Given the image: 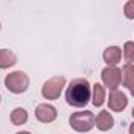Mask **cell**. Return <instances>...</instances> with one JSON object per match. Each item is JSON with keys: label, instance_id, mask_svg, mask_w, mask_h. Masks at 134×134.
Wrapping results in <instances>:
<instances>
[{"label": "cell", "instance_id": "d6986e66", "mask_svg": "<svg viewBox=\"0 0 134 134\" xmlns=\"http://www.w3.org/2000/svg\"><path fill=\"white\" fill-rule=\"evenodd\" d=\"M0 101H2V96H0Z\"/></svg>", "mask_w": 134, "mask_h": 134}, {"label": "cell", "instance_id": "2e32d148", "mask_svg": "<svg viewBox=\"0 0 134 134\" xmlns=\"http://www.w3.org/2000/svg\"><path fill=\"white\" fill-rule=\"evenodd\" d=\"M16 134H32V132H29V131H19V132H16Z\"/></svg>", "mask_w": 134, "mask_h": 134}, {"label": "cell", "instance_id": "ba28073f", "mask_svg": "<svg viewBox=\"0 0 134 134\" xmlns=\"http://www.w3.org/2000/svg\"><path fill=\"white\" fill-rule=\"evenodd\" d=\"M114 123H115V120H114V117H112V114L109 110H101L98 114V117H95V125H96V128L99 131H109V129H112Z\"/></svg>", "mask_w": 134, "mask_h": 134}, {"label": "cell", "instance_id": "9a60e30c", "mask_svg": "<svg viewBox=\"0 0 134 134\" xmlns=\"http://www.w3.org/2000/svg\"><path fill=\"white\" fill-rule=\"evenodd\" d=\"M125 16L128 19H134V2L129 0V2L125 3Z\"/></svg>", "mask_w": 134, "mask_h": 134}, {"label": "cell", "instance_id": "5bb4252c", "mask_svg": "<svg viewBox=\"0 0 134 134\" xmlns=\"http://www.w3.org/2000/svg\"><path fill=\"white\" fill-rule=\"evenodd\" d=\"M121 55L125 57L126 63L134 65V63H132V62H134V43H132V41H126V43H125V46H123V49H121Z\"/></svg>", "mask_w": 134, "mask_h": 134}, {"label": "cell", "instance_id": "6da1fadb", "mask_svg": "<svg viewBox=\"0 0 134 134\" xmlns=\"http://www.w3.org/2000/svg\"><path fill=\"white\" fill-rule=\"evenodd\" d=\"M92 98V85L85 77H76L68 84L65 99L73 107H85Z\"/></svg>", "mask_w": 134, "mask_h": 134}, {"label": "cell", "instance_id": "8fae6325", "mask_svg": "<svg viewBox=\"0 0 134 134\" xmlns=\"http://www.w3.org/2000/svg\"><path fill=\"white\" fill-rule=\"evenodd\" d=\"M92 104L95 107H101L106 103V88L103 87V84H95L92 87Z\"/></svg>", "mask_w": 134, "mask_h": 134}, {"label": "cell", "instance_id": "5b68a950", "mask_svg": "<svg viewBox=\"0 0 134 134\" xmlns=\"http://www.w3.org/2000/svg\"><path fill=\"white\" fill-rule=\"evenodd\" d=\"M101 79H103V87L109 90H118L121 84V71L117 66H106L101 71Z\"/></svg>", "mask_w": 134, "mask_h": 134}, {"label": "cell", "instance_id": "3957f363", "mask_svg": "<svg viewBox=\"0 0 134 134\" xmlns=\"http://www.w3.org/2000/svg\"><path fill=\"white\" fill-rule=\"evenodd\" d=\"M65 84H66V79L63 76H54L51 79H47L43 87H41V95L44 99H49V101H54V99H58L63 88H65Z\"/></svg>", "mask_w": 134, "mask_h": 134}, {"label": "cell", "instance_id": "52a82bcc", "mask_svg": "<svg viewBox=\"0 0 134 134\" xmlns=\"http://www.w3.org/2000/svg\"><path fill=\"white\" fill-rule=\"evenodd\" d=\"M35 117L41 123H52L57 118V109L52 104H47V103L38 104L36 109H35Z\"/></svg>", "mask_w": 134, "mask_h": 134}, {"label": "cell", "instance_id": "4fadbf2b", "mask_svg": "<svg viewBox=\"0 0 134 134\" xmlns=\"http://www.w3.org/2000/svg\"><path fill=\"white\" fill-rule=\"evenodd\" d=\"M121 71V84L128 88L132 90V79H134V65L125 63V66L120 70Z\"/></svg>", "mask_w": 134, "mask_h": 134}, {"label": "cell", "instance_id": "7c38bea8", "mask_svg": "<svg viewBox=\"0 0 134 134\" xmlns=\"http://www.w3.org/2000/svg\"><path fill=\"white\" fill-rule=\"evenodd\" d=\"M27 120H29V112H27L25 109H22V107H16V109H13L11 114H10V121H11L13 125H16V126L25 125Z\"/></svg>", "mask_w": 134, "mask_h": 134}, {"label": "cell", "instance_id": "30bf717a", "mask_svg": "<svg viewBox=\"0 0 134 134\" xmlns=\"http://www.w3.org/2000/svg\"><path fill=\"white\" fill-rule=\"evenodd\" d=\"M18 63V57L10 49H0V70L11 68Z\"/></svg>", "mask_w": 134, "mask_h": 134}, {"label": "cell", "instance_id": "277c9868", "mask_svg": "<svg viewBox=\"0 0 134 134\" xmlns=\"http://www.w3.org/2000/svg\"><path fill=\"white\" fill-rule=\"evenodd\" d=\"M29 84H30L29 76H27L24 71H13V73H10V74L5 77V85H7V88H8L11 93H14V95H21V93L27 92Z\"/></svg>", "mask_w": 134, "mask_h": 134}, {"label": "cell", "instance_id": "ac0fdd59", "mask_svg": "<svg viewBox=\"0 0 134 134\" xmlns=\"http://www.w3.org/2000/svg\"><path fill=\"white\" fill-rule=\"evenodd\" d=\"M0 29H2V22H0Z\"/></svg>", "mask_w": 134, "mask_h": 134}, {"label": "cell", "instance_id": "9c48e42d", "mask_svg": "<svg viewBox=\"0 0 134 134\" xmlns=\"http://www.w3.org/2000/svg\"><path fill=\"white\" fill-rule=\"evenodd\" d=\"M103 58L107 63V66H117V63H120V60H121V47H118V46L106 47L103 52Z\"/></svg>", "mask_w": 134, "mask_h": 134}, {"label": "cell", "instance_id": "e0dca14e", "mask_svg": "<svg viewBox=\"0 0 134 134\" xmlns=\"http://www.w3.org/2000/svg\"><path fill=\"white\" fill-rule=\"evenodd\" d=\"M132 126H134V125H131V128H129V134H132Z\"/></svg>", "mask_w": 134, "mask_h": 134}, {"label": "cell", "instance_id": "8992f818", "mask_svg": "<svg viewBox=\"0 0 134 134\" xmlns=\"http://www.w3.org/2000/svg\"><path fill=\"white\" fill-rule=\"evenodd\" d=\"M107 106L112 112H121L128 106V96L120 90H110L107 98Z\"/></svg>", "mask_w": 134, "mask_h": 134}, {"label": "cell", "instance_id": "7a4b0ae2", "mask_svg": "<svg viewBox=\"0 0 134 134\" xmlns=\"http://www.w3.org/2000/svg\"><path fill=\"white\" fill-rule=\"evenodd\" d=\"M70 125L76 132H88L95 126V114L92 110H79L71 114Z\"/></svg>", "mask_w": 134, "mask_h": 134}]
</instances>
